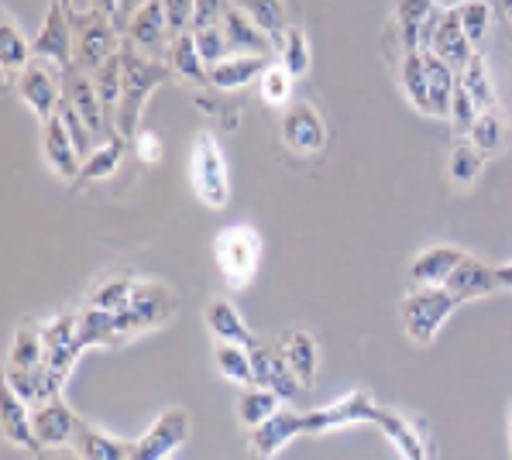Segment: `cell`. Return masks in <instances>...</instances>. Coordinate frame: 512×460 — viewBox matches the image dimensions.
<instances>
[{"instance_id": "cell-1", "label": "cell", "mask_w": 512, "mask_h": 460, "mask_svg": "<svg viewBox=\"0 0 512 460\" xmlns=\"http://www.w3.org/2000/svg\"><path fill=\"white\" fill-rule=\"evenodd\" d=\"M121 59H124V90H121V103H117V110H114V128L131 145L135 134L141 131L138 121H141V110H145L148 97L172 76V69H169V62L148 59V55H141L138 49H131L128 42H124V49H121Z\"/></svg>"}, {"instance_id": "cell-2", "label": "cell", "mask_w": 512, "mask_h": 460, "mask_svg": "<svg viewBox=\"0 0 512 460\" xmlns=\"http://www.w3.org/2000/svg\"><path fill=\"white\" fill-rule=\"evenodd\" d=\"M458 306H461V299L454 296L451 289H444V285H413L403 303H399L406 337L420 347L433 344V337H437L440 327L447 323V316Z\"/></svg>"}, {"instance_id": "cell-3", "label": "cell", "mask_w": 512, "mask_h": 460, "mask_svg": "<svg viewBox=\"0 0 512 460\" xmlns=\"http://www.w3.org/2000/svg\"><path fill=\"white\" fill-rule=\"evenodd\" d=\"M214 255L224 282L231 289H244V285L255 279L258 261H262V234L248 224H234L220 230V237L214 241Z\"/></svg>"}, {"instance_id": "cell-4", "label": "cell", "mask_w": 512, "mask_h": 460, "mask_svg": "<svg viewBox=\"0 0 512 460\" xmlns=\"http://www.w3.org/2000/svg\"><path fill=\"white\" fill-rule=\"evenodd\" d=\"M189 179L193 193L210 210H224L231 186H227V158L220 152V141L210 131H200L193 138V155H189Z\"/></svg>"}, {"instance_id": "cell-5", "label": "cell", "mask_w": 512, "mask_h": 460, "mask_svg": "<svg viewBox=\"0 0 512 460\" xmlns=\"http://www.w3.org/2000/svg\"><path fill=\"white\" fill-rule=\"evenodd\" d=\"M179 309V299L169 285L162 282H138L135 285V296L131 303L117 313V330L121 337H135V333H148V330H159L162 323H169Z\"/></svg>"}, {"instance_id": "cell-6", "label": "cell", "mask_w": 512, "mask_h": 460, "mask_svg": "<svg viewBox=\"0 0 512 460\" xmlns=\"http://www.w3.org/2000/svg\"><path fill=\"white\" fill-rule=\"evenodd\" d=\"M62 100H66L69 107L83 117L86 128H90L93 138H97V145H107V141L117 138L114 114H110V110L104 107V100H100L93 76L86 73V69L76 66V62L62 69Z\"/></svg>"}, {"instance_id": "cell-7", "label": "cell", "mask_w": 512, "mask_h": 460, "mask_svg": "<svg viewBox=\"0 0 512 460\" xmlns=\"http://www.w3.org/2000/svg\"><path fill=\"white\" fill-rule=\"evenodd\" d=\"M73 28H76V66L86 69L90 76L124 49L117 25L107 18V14L93 11V7L86 14H76Z\"/></svg>"}, {"instance_id": "cell-8", "label": "cell", "mask_w": 512, "mask_h": 460, "mask_svg": "<svg viewBox=\"0 0 512 460\" xmlns=\"http://www.w3.org/2000/svg\"><path fill=\"white\" fill-rule=\"evenodd\" d=\"M18 93L38 121H52L62 103V69L49 59H31L18 76Z\"/></svg>"}, {"instance_id": "cell-9", "label": "cell", "mask_w": 512, "mask_h": 460, "mask_svg": "<svg viewBox=\"0 0 512 460\" xmlns=\"http://www.w3.org/2000/svg\"><path fill=\"white\" fill-rule=\"evenodd\" d=\"M31 59H49L59 69L76 62V28L69 18V7H62L59 0H49V11L38 28L35 42H31Z\"/></svg>"}, {"instance_id": "cell-10", "label": "cell", "mask_w": 512, "mask_h": 460, "mask_svg": "<svg viewBox=\"0 0 512 460\" xmlns=\"http://www.w3.org/2000/svg\"><path fill=\"white\" fill-rule=\"evenodd\" d=\"M189 426H193L189 412L183 406H169L159 412L152 430L135 440V457L131 460H169L189 440Z\"/></svg>"}, {"instance_id": "cell-11", "label": "cell", "mask_w": 512, "mask_h": 460, "mask_svg": "<svg viewBox=\"0 0 512 460\" xmlns=\"http://www.w3.org/2000/svg\"><path fill=\"white\" fill-rule=\"evenodd\" d=\"M375 409L378 406H375L372 392L358 388V392H348L344 399L330 402V406L306 412V436H324V433L344 430V426H354V423H372Z\"/></svg>"}, {"instance_id": "cell-12", "label": "cell", "mask_w": 512, "mask_h": 460, "mask_svg": "<svg viewBox=\"0 0 512 460\" xmlns=\"http://www.w3.org/2000/svg\"><path fill=\"white\" fill-rule=\"evenodd\" d=\"M282 141L286 148H293L296 155H317L327 145V124L320 117V110L306 100H293L282 110Z\"/></svg>"}, {"instance_id": "cell-13", "label": "cell", "mask_w": 512, "mask_h": 460, "mask_svg": "<svg viewBox=\"0 0 512 460\" xmlns=\"http://www.w3.org/2000/svg\"><path fill=\"white\" fill-rule=\"evenodd\" d=\"M296 436H306V412L299 409H279L269 423L248 430V454L251 460H275L279 450Z\"/></svg>"}, {"instance_id": "cell-14", "label": "cell", "mask_w": 512, "mask_h": 460, "mask_svg": "<svg viewBox=\"0 0 512 460\" xmlns=\"http://www.w3.org/2000/svg\"><path fill=\"white\" fill-rule=\"evenodd\" d=\"M76 327H80V313H59L49 323H42V340H45V368L55 371L59 378H69L80 347H76Z\"/></svg>"}, {"instance_id": "cell-15", "label": "cell", "mask_w": 512, "mask_h": 460, "mask_svg": "<svg viewBox=\"0 0 512 460\" xmlns=\"http://www.w3.org/2000/svg\"><path fill=\"white\" fill-rule=\"evenodd\" d=\"M124 42L131 45V49H138L141 55H148V59H159L169 49V21H165V7L162 0H148L145 7L131 18L128 31H124Z\"/></svg>"}, {"instance_id": "cell-16", "label": "cell", "mask_w": 512, "mask_h": 460, "mask_svg": "<svg viewBox=\"0 0 512 460\" xmlns=\"http://www.w3.org/2000/svg\"><path fill=\"white\" fill-rule=\"evenodd\" d=\"M251 364H255V382L275 392L282 402H296L299 395H303V385H299V378L289 371L279 344H258L255 351H251Z\"/></svg>"}, {"instance_id": "cell-17", "label": "cell", "mask_w": 512, "mask_h": 460, "mask_svg": "<svg viewBox=\"0 0 512 460\" xmlns=\"http://www.w3.org/2000/svg\"><path fill=\"white\" fill-rule=\"evenodd\" d=\"M203 323H207L210 337H214L217 344H238V347H248V351H255V347L262 344V340L248 330V323L241 320L238 306L224 296L210 299L207 309H203Z\"/></svg>"}, {"instance_id": "cell-18", "label": "cell", "mask_w": 512, "mask_h": 460, "mask_svg": "<svg viewBox=\"0 0 512 460\" xmlns=\"http://www.w3.org/2000/svg\"><path fill=\"white\" fill-rule=\"evenodd\" d=\"M31 423H35V436L42 447H66L69 440H76V430H80L83 419L62 399H52L31 409Z\"/></svg>"}, {"instance_id": "cell-19", "label": "cell", "mask_w": 512, "mask_h": 460, "mask_svg": "<svg viewBox=\"0 0 512 460\" xmlns=\"http://www.w3.org/2000/svg\"><path fill=\"white\" fill-rule=\"evenodd\" d=\"M42 152H45V162H49V169L55 176L76 182V176H80V169H83V155L76 152V141L69 138L66 121H62L59 114H55L52 121H45Z\"/></svg>"}, {"instance_id": "cell-20", "label": "cell", "mask_w": 512, "mask_h": 460, "mask_svg": "<svg viewBox=\"0 0 512 460\" xmlns=\"http://www.w3.org/2000/svg\"><path fill=\"white\" fill-rule=\"evenodd\" d=\"M4 385L11 388L21 402H28V406H42V402L59 399L66 378H59L55 371H49L42 364V368H7Z\"/></svg>"}, {"instance_id": "cell-21", "label": "cell", "mask_w": 512, "mask_h": 460, "mask_svg": "<svg viewBox=\"0 0 512 460\" xmlns=\"http://www.w3.org/2000/svg\"><path fill=\"white\" fill-rule=\"evenodd\" d=\"M471 49H475V45H471V38L464 35L461 14L458 11H444V18H440L437 31H433L430 49H423V52H433L437 59H444L447 66L454 69V73H461V69L471 62V55H475Z\"/></svg>"}, {"instance_id": "cell-22", "label": "cell", "mask_w": 512, "mask_h": 460, "mask_svg": "<svg viewBox=\"0 0 512 460\" xmlns=\"http://www.w3.org/2000/svg\"><path fill=\"white\" fill-rule=\"evenodd\" d=\"M279 351H282V358H286L289 371H293V375L299 378V385H303V388L317 385L320 351H317V340H313L310 330H289V333H282Z\"/></svg>"}, {"instance_id": "cell-23", "label": "cell", "mask_w": 512, "mask_h": 460, "mask_svg": "<svg viewBox=\"0 0 512 460\" xmlns=\"http://www.w3.org/2000/svg\"><path fill=\"white\" fill-rule=\"evenodd\" d=\"M468 258V251L454 248V244H433V248L420 251L409 268V282L413 285H447L454 268Z\"/></svg>"}, {"instance_id": "cell-24", "label": "cell", "mask_w": 512, "mask_h": 460, "mask_svg": "<svg viewBox=\"0 0 512 460\" xmlns=\"http://www.w3.org/2000/svg\"><path fill=\"white\" fill-rule=\"evenodd\" d=\"M444 289H451L461 303H471V299H485V296H495L502 289L499 279H495V268L478 261L475 255H468L454 268V275L447 279Z\"/></svg>"}, {"instance_id": "cell-25", "label": "cell", "mask_w": 512, "mask_h": 460, "mask_svg": "<svg viewBox=\"0 0 512 460\" xmlns=\"http://www.w3.org/2000/svg\"><path fill=\"white\" fill-rule=\"evenodd\" d=\"M372 423L382 430L385 436H389L392 443L399 447V454H403V460H430V450H427V440H423V433L416 430L413 423H409L406 416H399L396 409H375Z\"/></svg>"}, {"instance_id": "cell-26", "label": "cell", "mask_w": 512, "mask_h": 460, "mask_svg": "<svg viewBox=\"0 0 512 460\" xmlns=\"http://www.w3.org/2000/svg\"><path fill=\"white\" fill-rule=\"evenodd\" d=\"M165 62H169L172 76H183L186 83L193 86H210V69L207 62H203L200 49H196V35L193 31H183V35H176L169 42V49H165Z\"/></svg>"}, {"instance_id": "cell-27", "label": "cell", "mask_w": 512, "mask_h": 460, "mask_svg": "<svg viewBox=\"0 0 512 460\" xmlns=\"http://www.w3.org/2000/svg\"><path fill=\"white\" fill-rule=\"evenodd\" d=\"M269 55H227L220 66L210 69V86L220 93H231V90H241L248 86L251 79H258L269 69Z\"/></svg>"}, {"instance_id": "cell-28", "label": "cell", "mask_w": 512, "mask_h": 460, "mask_svg": "<svg viewBox=\"0 0 512 460\" xmlns=\"http://www.w3.org/2000/svg\"><path fill=\"white\" fill-rule=\"evenodd\" d=\"M0 430H4V440L14 443V447H25V450H31V454H42L45 450L35 436L31 406L28 402H21L7 385H4V423H0Z\"/></svg>"}, {"instance_id": "cell-29", "label": "cell", "mask_w": 512, "mask_h": 460, "mask_svg": "<svg viewBox=\"0 0 512 460\" xmlns=\"http://www.w3.org/2000/svg\"><path fill=\"white\" fill-rule=\"evenodd\" d=\"M224 35H227V45H231V52H238V55H269L272 45H275L272 38L265 35V31L241 11V7H231V11H227Z\"/></svg>"}, {"instance_id": "cell-30", "label": "cell", "mask_w": 512, "mask_h": 460, "mask_svg": "<svg viewBox=\"0 0 512 460\" xmlns=\"http://www.w3.org/2000/svg\"><path fill=\"white\" fill-rule=\"evenodd\" d=\"M392 11H396L392 14V28H396L403 52H420V31L430 14L440 11V7L433 0H396Z\"/></svg>"}, {"instance_id": "cell-31", "label": "cell", "mask_w": 512, "mask_h": 460, "mask_svg": "<svg viewBox=\"0 0 512 460\" xmlns=\"http://www.w3.org/2000/svg\"><path fill=\"white\" fill-rule=\"evenodd\" d=\"M121 330H117V313H107V309L86 306L80 313V327H76V347L80 351H90V347H110L121 344Z\"/></svg>"}, {"instance_id": "cell-32", "label": "cell", "mask_w": 512, "mask_h": 460, "mask_svg": "<svg viewBox=\"0 0 512 460\" xmlns=\"http://www.w3.org/2000/svg\"><path fill=\"white\" fill-rule=\"evenodd\" d=\"M399 83H403L406 100L413 103V110H420L423 117H433L430 110V76L423 52H403L399 55Z\"/></svg>"}, {"instance_id": "cell-33", "label": "cell", "mask_w": 512, "mask_h": 460, "mask_svg": "<svg viewBox=\"0 0 512 460\" xmlns=\"http://www.w3.org/2000/svg\"><path fill=\"white\" fill-rule=\"evenodd\" d=\"M76 450H80L83 460H131L135 457V443L131 440L100 433L86 423H80V430H76Z\"/></svg>"}, {"instance_id": "cell-34", "label": "cell", "mask_w": 512, "mask_h": 460, "mask_svg": "<svg viewBox=\"0 0 512 460\" xmlns=\"http://www.w3.org/2000/svg\"><path fill=\"white\" fill-rule=\"evenodd\" d=\"M423 62H427V76H430L433 117H451V100H454V86H458V73H454L444 59H437L433 52H423Z\"/></svg>"}, {"instance_id": "cell-35", "label": "cell", "mask_w": 512, "mask_h": 460, "mask_svg": "<svg viewBox=\"0 0 512 460\" xmlns=\"http://www.w3.org/2000/svg\"><path fill=\"white\" fill-rule=\"evenodd\" d=\"M471 145L478 148L485 158H495V155H502L506 152V141H509V131H506V117L499 114L495 107H488L478 114V121H475V128H471Z\"/></svg>"}, {"instance_id": "cell-36", "label": "cell", "mask_w": 512, "mask_h": 460, "mask_svg": "<svg viewBox=\"0 0 512 460\" xmlns=\"http://www.w3.org/2000/svg\"><path fill=\"white\" fill-rule=\"evenodd\" d=\"M45 364V340L42 323H21L11 340V354H7V368H42Z\"/></svg>"}, {"instance_id": "cell-37", "label": "cell", "mask_w": 512, "mask_h": 460, "mask_svg": "<svg viewBox=\"0 0 512 460\" xmlns=\"http://www.w3.org/2000/svg\"><path fill=\"white\" fill-rule=\"evenodd\" d=\"M279 409H282V399L275 392H269V388H262V385L244 388V395L238 399V419H241L244 430H255V426L269 423Z\"/></svg>"}, {"instance_id": "cell-38", "label": "cell", "mask_w": 512, "mask_h": 460, "mask_svg": "<svg viewBox=\"0 0 512 460\" xmlns=\"http://www.w3.org/2000/svg\"><path fill=\"white\" fill-rule=\"evenodd\" d=\"M214 364H217V371L227 378V382H234V385H241V388L258 385L255 382V364H251V351H248V347L217 344L214 347Z\"/></svg>"}, {"instance_id": "cell-39", "label": "cell", "mask_w": 512, "mask_h": 460, "mask_svg": "<svg viewBox=\"0 0 512 460\" xmlns=\"http://www.w3.org/2000/svg\"><path fill=\"white\" fill-rule=\"evenodd\" d=\"M238 7L272 38V42H282V35L293 28L289 25V14H286V4H282V0H238Z\"/></svg>"}, {"instance_id": "cell-40", "label": "cell", "mask_w": 512, "mask_h": 460, "mask_svg": "<svg viewBox=\"0 0 512 460\" xmlns=\"http://www.w3.org/2000/svg\"><path fill=\"white\" fill-rule=\"evenodd\" d=\"M124 148H128V141H124L121 134H117L114 141H107V145H100L97 152H93L83 162L80 176H76V189L90 186V182H100V179H107V176H114L117 165H121V158H124Z\"/></svg>"}, {"instance_id": "cell-41", "label": "cell", "mask_w": 512, "mask_h": 460, "mask_svg": "<svg viewBox=\"0 0 512 460\" xmlns=\"http://www.w3.org/2000/svg\"><path fill=\"white\" fill-rule=\"evenodd\" d=\"M135 285L138 282L131 279V275H107V279H100L90 289L86 306L107 309V313H121V309L131 303V296H135Z\"/></svg>"}, {"instance_id": "cell-42", "label": "cell", "mask_w": 512, "mask_h": 460, "mask_svg": "<svg viewBox=\"0 0 512 460\" xmlns=\"http://www.w3.org/2000/svg\"><path fill=\"white\" fill-rule=\"evenodd\" d=\"M28 62H31V45L25 31L18 28V21L11 14H4V25H0V66L7 69V76H14Z\"/></svg>"}, {"instance_id": "cell-43", "label": "cell", "mask_w": 512, "mask_h": 460, "mask_svg": "<svg viewBox=\"0 0 512 460\" xmlns=\"http://www.w3.org/2000/svg\"><path fill=\"white\" fill-rule=\"evenodd\" d=\"M482 165H485V155L471 145V138H454V148H451V182L458 189H471L475 179L482 176Z\"/></svg>"}, {"instance_id": "cell-44", "label": "cell", "mask_w": 512, "mask_h": 460, "mask_svg": "<svg viewBox=\"0 0 512 460\" xmlns=\"http://www.w3.org/2000/svg\"><path fill=\"white\" fill-rule=\"evenodd\" d=\"M458 79L464 86H468V93L475 97L478 103V110H488V107H495V86H492V76H488V66H485V59L482 55H471V62L461 69Z\"/></svg>"}, {"instance_id": "cell-45", "label": "cell", "mask_w": 512, "mask_h": 460, "mask_svg": "<svg viewBox=\"0 0 512 460\" xmlns=\"http://www.w3.org/2000/svg\"><path fill=\"white\" fill-rule=\"evenodd\" d=\"M293 79L296 76L289 73L282 62H279V66L272 62V66L258 76V93H262V100L269 103V107H289V103H293V100H289V97H293Z\"/></svg>"}, {"instance_id": "cell-46", "label": "cell", "mask_w": 512, "mask_h": 460, "mask_svg": "<svg viewBox=\"0 0 512 460\" xmlns=\"http://www.w3.org/2000/svg\"><path fill=\"white\" fill-rule=\"evenodd\" d=\"M93 83H97V93H100V100H104V107L114 114L117 103H121V90H124V59H121V52H117L114 59L104 62V66L93 73Z\"/></svg>"}, {"instance_id": "cell-47", "label": "cell", "mask_w": 512, "mask_h": 460, "mask_svg": "<svg viewBox=\"0 0 512 460\" xmlns=\"http://www.w3.org/2000/svg\"><path fill=\"white\" fill-rule=\"evenodd\" d=\"M478 103L475 97L468 93V86L458 79V86H454V100H451V124H454V138H468L471 128H475L478 121Z\"/></svg>"}, {"instance_id": "cell-48", "label": "cell", "mask_w": 512, "mask_h": 460, "mask_svg": "<svg viewBox=\"0 0 512 460\" xmlns=\"http://www.w3.org/2000/svg\"><path fill=\"white\" fill-rule=\"evenodd\" d=\"M282 66L289 69L293 76H303L306 69H310V45H306V35L303 28H289L286 35H282Z\"/></svg>"}, {"instance_id": "cell-49", "label": "cell", "mask_w": 512, "mask_h": 460, "mask_svg": "<svg viewBox=\"0 0 512 460\" xmlns=\"http://www.w3.org/2000/svg\"><path fill=\"white\" fill-rule=\"evenodd\" d=\"M458 14H461L464 35L471 38V45H478L488 31V21H492V7H488V0H468V4L458 7Z\"/></svg>"}, {"instance_id": "cell-50", "label": "cell", "mask_w": 512, "mask_h": 460, "mask_svg": "<svg viewBox=\"0 0 512 460\" xmlns=\"http://www.w3.org/2000/svg\"><path fill=\"white\" fill-rule=\"evenodd\" d=\"M193 35H196V49H200L203 62H207V69L220 66V62L227 59V52H231V45H227V35H224V25L207 28V31H193Z\"/></svg>"}, {"instance_id": "cell-51", "label": "cell", "mask_w": 512, "mask_h": 460, "mask_svg": "<svg viewBox=\"0 0 512 460\" xmlns=\"http://www.w3.org/2000/svg\"><path fill=\"white\" fill-rule=\"evenodd\" d=\"M227 11H231V4H227V0H196L193 28H189V31H207V28L224 25Z\"/></svg>"}, {"instance_id": "cell-52", "label": "cell", "mask_w": 512, "mask_h": 460, "mask_svg": "<svg viewBox=\"0 0 512 460\" xmlns=\"http://www.w3.org/2000/svg\"><path fill=\"white\" fill-rule=\"evenodd\" d=\"M162 7H165V21H169V38H176L193 28L196 0H162Z\"/></svg>"}, {"instance_id": "cell-53", "label": "cell", "mask_w": 512, "mask_h": 460, "mask_svg": "<svg viewBox=\"0 0 512 460\" xmlns=\"http://www.w3.org/2000/svg\"><path fill=\"white\" fill-rule=\"evenodd\" d=\"M131 145H135L138 162H145V165H159L165 158V145H162L159 131H152V128H141Z\"/></svg>"}, {"instance_id": "cell-54", "label": "cell", "mask_w": 512, "mask_h": 460, "mask_svg": "<svg viewBox=\"0 0 512 460\" xmlns=\"http://www.w3.org/2000/svg\"><path fill=\"white\" fill-rule=\"evenodd\" d=\"M148 0H117V18H114V25H117V31H128V25H131V18L145 7Z\"/></svg>"}, {"instance_id": "cell-55", "label": "cell", "mask_w": 512, "mask_h": 460, "mask_svg": "<svg viewBox=\"0 0 512 460\" xmlns=\"http://www.w3.org/2000/svg\"><path fill=\"white\" fill-rule=\"evenodd\" d=\"M45 460H83V457L76 447H55V450H49V457Z\"/></svg>"}, {"instance_id": "cell-56", "label": "cell", "mask_w": 512, "mask_h": 460, "mask_svg": "<svg viewBox=\"0 0 512 460\" xmlns=\"http://www.w3.org/2000/svg\"><path fill=\"white\" fill-rule=\"evenodd\" d=\"M495 279H499L502 289H512V261H506V265H495Z\"/></svg>"}, {"instance_id": "cell-57", "label": "cell", "mask_w": 512, "mask_h": 460, "mask_svg": "<svg viewBox=\"0 0 512 460\" xmlns=\"http://www.w3.org/2000/svg\"><path fill=\"white\" fill-rule=\"evenodd\" d=\"M93 11L107 14V18L114 21L117 18V0H93Z\"/></svg>"}, {"instance_id": "cell-58", "label": "cell", "mask_w": 512, "mask_h": 460, "mask_svg": "<svg viewBox=\"0 0 512 460\" xmlns=\"http://www.w3.org/2000/svg\"><path fill=\"white\" fill-rule=\"evenodd\" d=\"M509 460H512V406H509Z\"/></svg>"}, {"instance_id": "cell-59", "label": "cell", "mask_w": 512, "mask_h": 460, "mask_svg": "<svg viewBox=\"0 0 512 460\" xmlns=\"http://www.w3.org/2000/svg\"><path fill=\"white\" fill-rule=\"evenodd\" d=\"M502 11H506V18L512 21V0H502Z\"/></svg>"}, {"instance_id": "cell-60", "label": "cell", "mask_w": 512, "mask_h": 460, "mask_svg": "<svg viewBox=\"0 0 512 460\" xmlns=\"http://www.w3.org/2000/svg\"><path fill=\"white\" fill-rule=\"evenodd\" d=\"M59 4H62V7H69V11H73V0H59Z\"/></svg>"}]
</instances>
